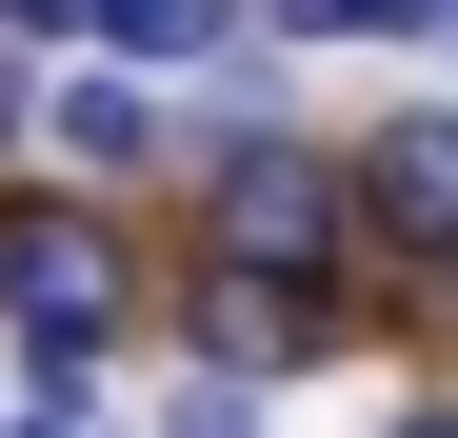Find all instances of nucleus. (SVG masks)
I'll return each instance as SVG.
<instances>
[{
	"mask_svg": "<svg viewBox=\"0 0 458 438\" xmlns=\"http://www.w3.org/2000/svg\"><path fill=\"white\" fill-rule=\"evenodd\" d=\"M359 199H378V240H399V259H438V279H458V120H438V100L359 139Z\"/></svg>",
	"mask_w": 458,
	"mask_h": 438,
	"instance_id": "3",
	"label": "nucleus"
},
{
	"mask_svg": "<svg viewBox=\"0 0 458 438\" xmlns=\"http://www.w3.org/2000/svg\"><path fill=\"white\" fill-rule=\"evenodd\" d=\"M199 358H219V379H279V358H319V279L219 259V279H199Z\"/></svg>",
	"mask_w": 458,
	"mask_h": 438,
	"instance_id": "4",
	"label": "nucleus"
},
{
	"mask_svg": "<svg viewBox=\"0 0 458 438\" xmlns=\"http://www.w3.org/2000/svg\"><path fill=\"white\" fill-rule=\"evenodd\" d=\"M0 438H100V399H81V379H40V399L0 418Z\"/></svg>",
	"mask_w": 458,
	"mask_h": 438,
	"instance_id": "8",
	"label": "nucleus"
},
{
	"mask_svg": "<svg viewBox=\"0 0 458 438\" xmlns=\"http://www.w3.org/2000/svg\"><path fill=\"white\" fill-rule=\"evenodd\" d=\"M438 40H458V0H438Z\"/></svg>",
	"mask_w": 458,
	"mask_h": 438,
	"instance_id": "11",
	"label": "nucleus"
},
{
	"mask_svg": "<svg viewBox=\"0 0 458 438\" xmlns=\"http://www.w3.org/2000/svg\"><path fill=\"white\" fill-rule=\"evenodd\" d=\"M399 438H458V399H419V418H399Z\"/></svg>",
	"mask_w": 458,
	"mask_h": 438,
	"instance_id": "10",
	"label": "nucleus"
},
{
	"mask_svg": "<svg viewBox=\"0 0 458 438\" xmlns=\"http://www.w3.org/2000/svg\"><path fill=\"white\" fill-rule=\"evenodd\" d=\"M438 0H299V40H419Z\"/></svg>",
	"mask_w": 458,
	"mask_h": 438,
	"instance_id": "7",
	"label": "nucleus"
},
{
	"mask_svg": "<svg viewBox=\"0 0 458 438\" xmlns=\"http://www.w3.org/2000/svg\"><path fill=\"white\" fill-rule=\"evenodd\" d=\"M40 120H60V160H100V180L140 160V139H160V100H140V80H60Z\"/></svg>",
	"mask_w": 458,
	"mask_h": 438,
	"instance_id": "6",
	"label": "nucleus"
},
{
	"mask_svg": "<svg viewBox=\"0 0 458 438\" xmlns=\"http://www.w3.org/2000/svg\"><path fill=\"white\" fill-rule=\"evenodd\" d=\"M21 120H40V80H21V60H0V139H21Z\"/></svg>",
	"mask_w": 458,
	"mask_h": 438,
	"instance_id": "9",
	"label": "nucleus"
},
{
	"mask_svg": "<svg viewBox=\"0 0 458 438\" xmlns=\"http://www.w3.org/2000/svg\"><path fill=\"white\" fill-rule=\"evenodd\" d=\"M339 240H378V199H359V160H319V139H219V259H279V279H319Z\"/></svg>",
	"mask_w": 458,
	"mask_h": 438,
	"instance_id": "1",
	"label": "nucleus"
},
{
	"mask_svg": "<svg viewBox=\"0 0 458 438\" xmlns=\"http://www.w3.org/2000/svg\"><path fill=\"white\" fill-rule=\"evenodd\" d=\"M0 319H21V379H81V358L140 319V279L100 219H0Z\"/></svg>",
	"mask_w": 458,
	"mask_h": 438,
	"instance_id": "2",
	"label": "nucleus"
},
{
	"mask_svg": "<svg viewBox=\"0 0 458 438\" xmlns=\"http://www.w3.org/2000/svg\"><path fill=\"white\" fill-rule=\"evenodd\" d=\"M81 60H199V80H219V60H240V0H100Z\"/></svg>",
	"mask_w": 458,
	"mask_h": 438,
	"instance_id": "5",
	"label": "nucleus"
}]
</instances>
